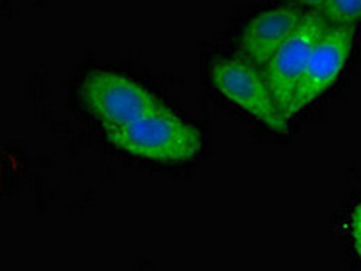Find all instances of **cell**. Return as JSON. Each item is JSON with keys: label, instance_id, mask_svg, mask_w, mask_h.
Wrapping results in <instances>:
<instances>
[{"label": "cell", "instance_id": "6da1fadb", "mask_svg": "<svg viewBox=\"0 0 361 271\" xmlns=\"http://www.w3.org/2000/svg\"><path fill=\"white\" fill-rule=\"evenodd\" d=\"M105 134L112 147L121 152L156 163H186L197 156L202 147L197 128L169 107L123 127L105 131Z\"/></svg>", "mask_w": 361, "mask_h": 271}, {"label": "cell", "instance_id": "7a4b0ae2", "mask_svg": "<svg viewBox=\"0 0 361 271\" xmlns=\"http://www.w3.org/2000/svg\"><path fill=\"white\" fill-rule=\"evenodd\" d=\"M82 98L105 131L123 127L150 112L166 109L163 100L145 85L109 71H92L85 76Z\"/></svg>", "mask_w": 361, "mask_h": 271}, {"label": "cell", "instance_id": "3957f363", "mask_svg": "<svg viewBox=\"0 0 361 271\" xmlns=\"http://www.w3.org/2000/svg\"><path fill=\"white\" fill-rule=\"evenodd\" d=\"M260 67L246 58H219L212 66V82L215 89L251 118L266 125L269 131L286 134L289 119L280 112L275 98L267 87Z\"/></svg>", "mask_w": 361, "mask_h": 271}, {"label": "cell", "instance_id": "277c9868", "mask_svg": "<svg viewBox=\"0 0 361 271\" xmlns=\"http://www.w3.org/2000/svg\"><path fill=\"white\" fill-rule=\"evenodd\" d=\"M327 28L329 24L320 11H307L298 28L282 42L262 69L271 95L275 98L280 112L288 119L293 95L304 74L312 47Z\"/></svg>", "mask_w": 361, "mask_h": 271}, {"label": "cell", "instance_id": "5b68a950", "mask_svg": "<svg viewBox=\"0 0 361 271\" xmlns=\"http://www.w3.org/2000/svg\"><path fill=\"white\" fill-rule=\"evenodd\" d=\"M354 28L329 25L316 40L289 105V119L324 96L340 78L353 53Z\"/></svg>", "mask_w": 361, "mask_h": 271}, {"label": "cell", "instance_id": "8992f818", "mask_svg": "<svg viewBox=\"0 0 361 271\" xmlns=\"http://www.w3.org/2000/svg\"><path fill=\"white\" fill-rule=\"evenodd\" d=\"M307 9L300 6H279L259 13L240 35V51L257 67L264 69L282 42L298 28Z\"/></svg>", "mask_w": 361, "mask_h": 271}, {"label": "cell", "instance_id": "52a82bcc", "mask_svg": "<svg viewBox=\"0 0 361 271\" xmlns=\"http://www.w3.org/2000/svg\"><path fill=\"white\" fill-rule=\"evenodd\" d=\"M318 11L329 25L356 28L361 22V0H325Z\"/></svg>", "mask_w": 361, "mask_h": 271}, {"label": "cell", "instance_id": "ba28073f", "mask_svg": "<svg viewBox=\"0 0 361 271\" xmlns=\"http://www.w3.org/2000/svg\"><path fill=\"white\" fill-rule=\"evenodd\" d=\"M295 6H300V8L307 9V11H318V9L324 6L325 0H291Z\"/></svg>", "mask_w": 361, "mask_h": 271}, {"label": "cell", "instance_id": "9c48e42d", "mask_svg": "<svg viewBox=\"0 0 361 271\" xmlns=\"http://www.w3.org/2000/svg\"><path fill=\"white\" fill-rule=\"evenodd\" d=\"M353 237H361V203L353 214Z\"/></svg>", "mask_w": 361, "mask_h": 271}, {"label": "cell", "instance_id": "30bf717a", "mask_svg": "<svg viewBox=\"0 0 361 271\" xmlns=\"http://www.w3.org/2000/svg\"><path fill=\"white\" fill-rule=\"evenodd\" d=\"M354 248H356L357 255H360L361 259V237H354Z\"/></svg>", "mask_w": 361, "mask_h": 271}]
</instances>
